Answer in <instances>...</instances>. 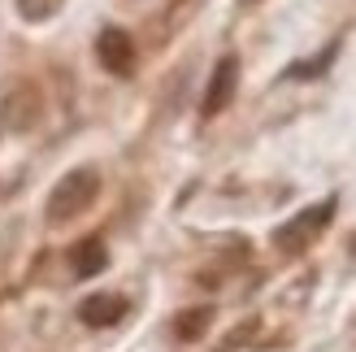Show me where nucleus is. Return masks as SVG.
Returning a JSON list of instances; mask_svg holds the SVG:
<instances>
[{"label": "nucleus", "instance_id": "7", "mask_svg": "<svg viewBox=\"0 0 356 352\" xmlns=\"http://www.w3.org/2000/svg\"><path fill=\"white\" fill-rule=\"evenodd\" d=\"M70 266H74L79 278H96L104 266H109V253H104V239L100 235H87L74 243V253H70Z\"/></svg>", "mask_w": 356, "mask_h": 352}, {"label": "nucleus", "instance_id": "10", "mask_svg": "<svg viewBox=\"0 0 356 352\" xmlns=\"http://www.w3.org/2000/svg\"><path fill=\"white\" fill-rule=\"evenodd\" d=\"M348 248H352V257H356V235H352V239H348Z\"/></svg>", "mask_w": 356, "mask_h": 352}, {"label": "nucleus", "instance_id": "8", "mask_svg": "<svg viewBox=\"0 0 356 352\" xmlns=\"http://www.w3.org/2000/svg\"><path fill=\"white\" fill-rule=\"evenodd\" d=\"M209 322H213V309H209V305H200V309H183V313L174 318V335L191 344V339H200L204 330H209Z\"/></svg>", "mask_w": 356, "mask_h": 352}, {"label": "nucleus", "instance_id": "2", "mask_svg": "<svg viewBox=\"0 0 356 352\" xmlns=\"http://www.w3.org/2000/svg\"><path fill=\"white\" fill-rule=\"evenodd\" d=\"M330 218H334V196L322 200V205H313V209H300L296 218H287L274 231V248L278 253H305L309 243L330 226Z\"/></svg>", "mask_w": 356, "mask_h": 352}, {"label": "nucleus", "instance_id": "6", "mask_svg": "<svg viewBox=\"0 0 356 352\" xmlns=\"http://www.w3.org/2000/svg\"><path fill=\"white\" fill-rule=\"evenodd\" d=\"M127 318V296H113V291H96L79 305V322L87 326H118Z\"/></svg>", "mask_w": 356, "mask_h": 352}, {"label": "nucleus", "instance_id": "5", "mask_svg": "<svg viewBox=\"0 0 356 352\" xmlns=\"http://www.w3.org/2000/svg\"><path fill=\"white\" fill-rule=\"evenodd\" d=\"M96 61L109 70V74L118 79H127L131 70H135V40L122 26H109V31H100V40H96Z\"/></svg>", "mask_w": 356, "mask_h": 352}, {"label": "nucleus", "instance_id": "1", "mask_svg": "<svg viewBox=\"0 0 356 352\" xmlns=\"http://www.w3.org/2000/svg\"><path fill=\"white\" fill-rule=\"evenodd\" d=\"M96 196H100V170L79 166V170H70V174H61V179L52 183L44 214H48V222H57V226L74 222V218H83L87 209L96 205Z\"/></svg>", "mask_w": 356, "mask_h": 352}, {"label": "nucleus", "instance_id": "3", "mask_svg": "<svg viewBox=\"0 0 356 352\" xmlns=\"http://www.w3.org/2000/svg\"><path fill=\"white\" fill-rule=\"evenodd\" d=\"M40 118H44V92L35 83H13L5 96H0V122H5V131H17V135H26L40 127Z\"/></svg>", "mask_w": 356, "mask_h": 352}, {"label": "nucleus", "instance_id": "9", "mask_svg": "<svg viewBox=\"0 0 356 352\" xmlns=\"http://www.w3.org/2000/svg\"><path fill=\"white\" fill-rule=\"evenodd\" d=\"M61 5H65V0H17V13H22L26 22H48Z\"/></svg>", "mask_w": 356, "mask_h": 352}, {"label": "nucleus", "instance_id": "4", "mask_svg": "<svg viewBox=\"0 0 356 352\" xmlns=\"http://www.w3.org/2000/svg\"><path fill=\"white\" fill-rule=\"evenodd\" d=\"M239 92V57H222L209 74V87H204V100H200V113L204 118H218L230 100Z\"/></svg>", "mask_w": 356, "mask_h": 352}]
</instances>
